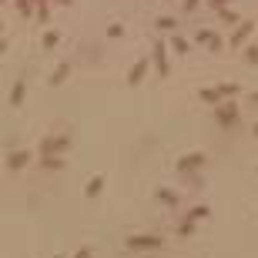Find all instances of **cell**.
Segmentation results:
<instances>
[{
  "label": "cell",
  "instance_id": "obj_1",
  "mask_svg": "<svg viewBox=\"0 0 258 258\" xmlns=\"http://www.w3.org/2000/svg\"><path fill=\"white\" fill-rule=\"evenodd\" d=\"M128 248L131 252H154V248H161V238L158 235H131L128 238Z\"/></svg>",
  "mask_w": 258,
  "mask_h": 258
},
{
  "label": "cell",
  "instance_id": "obj_2",
  "mask_svg": "<svg viewBox=\"0 0 258 258\" xmlns=\"http://www.w3.org/2000/svg\"><path fill=\"white\" fill-rule=\"evenodd\" d=\"M68 144H70L68 134H50V138L40 141V151H44V158L47 154H60V151H68Z\"/></svg>",
  "mask_w": 258,
  "mask_h": 258
},
{
  "label": "cell",
  "instance_id": "obj_3",
  "mask_svg": "<svg viewBox=\"0 0 258 258\" xmlns=\"http://www.w3.org/2000/svg\"><path fill=\"white\" fill-rule=\"evenodd\" d=\"M214 118H218V124H222V128H232V124L238 121V108H235V101H228V104H218V111H214Z\"/></svg>",
  "mask_w": 258,
  "mask_h": 258
},
{
  "label": "cell",
  "instance_id": "obj_4",
  "mask_svg": "<svg viewBox=\"0 0 258 258\" xmlns=\"http://www.w3.org/2000/svg\"><path fill=\"white\" fill-rule=\"evenodd\" d=\"M204 161H208V154H204V151H198V154H188V158H181V161H178V168L184 171V174H191L194 168H202Z\"/></svg>",
  "mask_w": 258,
  "mask_h": 258
},
{
  "label": "cell",
  "instance_id": "obj_5",
  "mask_svg": "<svg viewBox=\"0 0 258 258\" xmlns=\"http://www.w3.org/2000/svg\"><path fill=\"white\" fill-rule=\"evenodd\" d=\"M154 60H158V74H168V57H164V44H154Z\"/></svg>",
  "mask_w": 258,
  "mask_h": 258
},
{
  "label": "cell",
  "instance_id": "obj_6",
  "mask_svg": "<svg viewBox=\"0 0 258 258\" xmlns=\"http://www.w3.org/2000/svg\"><path fill=\"white\" fill-rule=\"evenodd\" d=\"M198 98H202V101H208V104H218L222 90H218V88H202V90H198Z\"/></svg>",
  "mask_w": 258,
  "mask_h": 258
},
{
  "label": "cell",
  "instance_id": "obj_7",
  "mask_svg": "<svg viewBox=\"0 0 258 258\" xmlns=\"http://www.w3.org/2000/svg\"><path fill=\"white\" fill-rule=\"evenodd\" d=\"M27 158H30L27 151H20V154H10V158H7V168H10V171L24 168V164H27Z\"/></svg>",
  "mask_w": 258,
  "mask_h": 258
},
{
  "label": "cell",
  "instance_id": "obj_8",
  "mask_svg": "<svg viewBox=\"0 0 258 258\" xmlns=\"http://www.w3.org/2000/svg\"><path fill=\"white\" fill-rule=\"evenodd\" d=\"M248 34H252V24H242V27H238L235 34H232V47H238V44H242V40H245Z\"/></svg>",
  "mask_w": 258,
  "mask_h": 258
},
{
  "label": "cell",
  "instance_id": "obj_9",
  "mask_svg": "<svg viewBox=\"0 0 258 258\" xmlns=\"http://www.w3.org/2000/svg\"><path fill=\"white\" fill-rule=\"evenodd\" d=\"M144 70H148V60H138L134 70H131V78H128V84H138V80L144 78Z\"/></svg>",
  "mask_w": 258,
  "mask_h": 258
},
{
  "label": "cell",
  "instance_id": "obj_10",
  "mask_svg": "<svg viewBox=\"0 0 258 258\" xmlns=\"http://www.w3.org/2000/svg\"><path fill=\"white\" fill-rule=\"evenodd\" d=\"M101 188H104V178L98 174V178H90V184H88V198H98L101 194Z\"/></svg>",
  "mask_w": 258,
  "mask_h": 258
},
{
  "label": "cell",
  "instance_id": "obj_11",
  "mask_svg": "<svg viewBox=\"0 0 258 258\" xmlns=\"http://www.w3.org/2000/svg\"><path fill=\"white\" fill-rule=\"evenodd\" d=\"M24 90H27V88H24V80H17V84H14V90H10V104H14V108L24 101Z\"/></svg>",
  "mask_w": 258,
  "mask_h": 258
},
{
  "label": "cell",
  "instance_id": "obj_12",
  "mask_svg": "<svg viewBox=\"0 0 258 258\" xmlns=\"http://www.w3.org/2000/svg\"><path fill=\"white\" fill-rule=\"evenodd\" d=\"M198 44H208V47H218V37L212 30H198Z\"/></svg>",
  "mask_w": 258,
  "mask_h": 258
},
{
  "label": "cell",
  "instance_id": "obj_13",
  "mask_svg": "<svg viewBox=\"0 0 258 258\" xmlns=\"http://www.w3.org/2000/svg\"><path fill=\"white\" fill-rule=\"evenodd\" d=\"M154 194H158V198H164L168 204H178V194H174V191H168V188H158Z\"/></svg>",
  "mask_w": 258,
  "mask_h": 258
},
{
  "label": "cell",
  "instance_id": "obj_14",
  "mask_svg": "<svg viewBox=\"0 0 258 258\" xmlns=\"http://www.w3.org/2000/svg\"><path fill=\"white\" fill-rule=\"evenodd\" d=\"M68 70H70V64H60V68H57V74L50 78V84H60V80L68 78Z\"/></svg>",
  "mask_w": 258,
  "mask_h": 258
},
{
  "label": "cell",
  "instance_id": "obj_15",
  "mask_svg": "<svg viewBox=\"0 0 258 258\" xmlns=\"http://www.w3.org/2000/svg\"><path fill=\"white\" fill-rule=\"evenodd\" d=\"M44 168H50V171H60V168H64V161H60V158H44Z\"/></svg>",
  "mask_w": 258,
  "mask_h": 258
},
{
  "label": "cell",
  "instance_id": "obj_16",
  "mask_svg": "<svg viewBox=\"0 0 258 258\" xmlns=\"http://www.w3.org/2000/svg\"><path fill=\"white\" fill-rule=\"evenodd\" d=\"M204 214H208V208H204V204H198V208H191L188 222H198V218H204Z\"/></svg>",
  "mask_w": 258,
  "mask_h": 258
},
{
  "label": "cell",
  "instance_id": "obj_17",
  "mask_svg": "<svg viewBox=\"0 0 258 258\" xmlns=\"http://www.w3.org/2000/svg\"><path fill=\"white\" fill-rule=\"evenodd\" d=\"M245 60H248V64H258V47H248V50H245Z\"/></svg>",
  "mask_w": 258,
  "mask_h": 258
},
{
  "label": "cell",
  "instance_id": "obj_18",
  "mask_svg": "<svg viewBox=\"0 0 258 258\" xmlns=\"http://www.w3.org/2000/svg\"><path fill=\"white\" fill-rule=\"evenodd\" d=\"M171 44H174V50H181V54H184V50H188V40H184V37H174V40H171Z\"/></svg>",
  "mask_w": 258,
  "mask_h": 258
},
{
  "label": "cell",
  "instance_id": "obj_19",
  "mask_svg": "<svg viewBox=\"0 0 258 258\" xmlns=\"http://www.w3.org/2000/svg\"><path fill=\"white\" fill-rule=\"evenodd\" d=\"M158 27H164V30H171V27H174V17H161V20H158Z\"/></svg>",
  "mask_w": 258,
  "mask_h": 258
},
{
  "label": "cell",
  "instance_id": "obj_20",
  "mask_svg": "<svg viewBox=\"0 0 258 258\" xmlns=\"http://www.w3.org/2000/svg\"><path fill=\"white\" fill-rule=\"evenodd\" d=\"M222 20H224V24H235V20H238V14H232V10H222Z\"/></svg>",
  "mask_w": 258,
  "mask_h": 258
},
{
  "label": "cell",
  "instance_id": "obj_21",
  "mask_svg": "<svg viewBox=\"0 0 258 258\" xmlns=\"http://www.w3.org/2000/svg\"><path fill=\"white\" fill-rule=\"evenodd\" d=\"M57 44V34L54 30H50V34H44V47H54Z\"/></svg>",
  "mask_w": 258,
  "mask_h": 258
},
{
  "label": "cell",
  "instance_id": "obj_22",
  "mask_svg": "<svg viewBox=\"0 0 258 258\" xmlns=\"http://www.w3.org/2000/svg\"><path fill=\"white\" fill-rule=\"evenodd\" d=\"M218 90H222V94H235V90H238V84H222Z\"/></svg>",
  "mask_w": 258,
  "mask_h": 258
},
{
  "label": "cell",
  "instance_id": "obj_23",
  "mask_svg": "<svg viewBox=\"0 0 258 258\" xmlns=\"http://www.w3.org/2000/svg\"><path fill=\"white\" fill-rule=\"evenodd\" d=\"M74 258H90V248H80V252H78Z\"/></svg>",
  "mask_w": 258,
  "mask_h": 258
},
{
  "label": "cell",
  "instance_id": "obj_24",
  "mask_svg": "<svg viewBox=\"0 0 258 258\" xmlns=\"http://www.w3.org/2000/svg\"><path fill=\"white\" fill-rule=\"evenodd\" d=\"M252 101H258V90H255V94H252Z\"/></svg>",
  "mask_w": 258,
  "mask_h": 258
},
{
  "label": "cell",
  "instance_id": "obj_25",
  "mask_svg": "<svg viewBox=\"0 0 258 258\" xmlns=\"http://www.w3.org/2000/svg\"><path fill=\"white\" fill-rule=\"evenodd\" d=\"M255 134H258V124H255Z\"/></svg>",
  "mask_w": 258,
  "mask_h": 258
},
{
  "label": "cell",
  "instance_id": "obj_26",
  "mask_svg": "<svg viewBox=\"0 0 258 258\" xmlns=\"http://www.w3.org/2000/svg\"><path fill=\"white\" fill-rule=\"evenodd\" d=\"M57 258H64V255H57Z\"/></svg>",
  "mask_w": 258,
  "mask_h": 258
}]
</instances>
